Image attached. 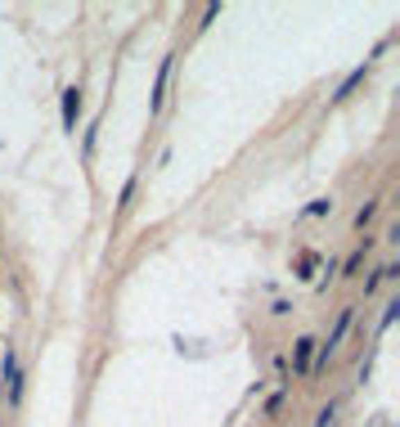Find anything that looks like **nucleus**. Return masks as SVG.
<instances>
[{
  "mask_svg": "<svg viewBox=\"0 0 400 427\" xmlns=\"http://www.w3.org/2000/svg\"><path fill=\"white\" fill-rule=\"evenodd\" d=\"M396 310H400V301H387V310H383V328H392V319H396Z\"/></svg>",
  "mask_w": 400,
  "mask_h": 427,
  "instance_id": "nucleus-10",
  "label": "nucleus"
},
{
  "mask_svg": "<svg viewBox=\"0 0 400 427\" xmlns=\"http://www.w3.org/2000/svg\"><path fill=\"white\" fill-rule=\"evenodd\" d=\"M333 414H338V405H324V410L315 414V427H328V423H333Z\"/></svg>",
  "mask_w": 400,
  "mask_h": 427,
  "instance_id": "nucleus-9",
  "label": "nucleus"
},
{
  "mask_svg": "<svg viewBox=\"0 0 400 427\" xmlns=\"http://www.w3.org/2000/svg\"><path fill=\"white\" fill-rule=\"evenodd\" d=\"M77 112H81V90L68 85L63 90V131H77Z\"/></svg>",
  "mask_w": 400,
  "mask_h": 427,
  "instance_id": "nucleus-1",
  "label": "nucleus"
},
{
  "mask_svg": "<svg viewBox=\"0 0 400 427\" xmlns=\"http://www.w3.org/2000/svg\"><path fill=\"white\" fill-rule=\"evenodd\" d=\"M365 72H369V68H356V72H351V77H347V81H342V90H338V99H347V94H351V90H356V85H360V81H365Z\"/></svg>",
  "mask_w": 400,
  "mask_h": 427,
  "instance_id": "nucleus-6",
  "label": "nucleus"
},
{
  "mask_svg": "<svg viewBox=\"0 0 400 427\" xmlns=\"http://www.w3.org/2000/svg\"><path fill=\"white\" fill-rule=\"evenodd\" d=\"M369 248H374V239H365V243H360V248H356V252H351V256H347V274H356V270H360V265H365V252H369Z\"/></svg>",
  "mask_w": 400,
  "mask_h": 427,
  "instance_id": "nucleus-4",
  "label": "nucleus"
},
{
  "mask_svg": "<svg viewBox=\"0 0 400 427\" xmlns=\"http://www.w3.org/2000/svg\"><path fill=\"white\" fill-rule=\"evenodd\" d=\"M0 374H5V383H14V378H18V365H14V346H5V360H0Z\"/></svg>",
  "mask_w": 400,
  "mask_h": 427,
  "instance_id": "nucleus-5",
  "label": "nucleus"
},
{
  "mask_svg": "<svg viewBox=\"0 0 400 427\" xmlns=\"http://www.w3.org/2000/svg\"><path fill=\"white\" fill-rule=\"evenodd\" d=\"M167 81H171V59H162V68H158V81H153V112L162 108V99H167Z\"/></svg>",
  "mask_w": 400,
  "mask_h": 427,
  "instance_id": "nucleus-3",
  "label": "nucleus"
},
{
  "mask_svg": "<svg viewBox=\"0 0 400 427\" xmlns=\"http://www.w3.org/2000/svg\"><path fill=\"white\" fill-rule=\"evenodd\" d=\"M374 216H378V203H365V207H360V212H356V225H360V230H365V225L374 221Z\"/></svg>",
  "mask_w": 400,
  "mask_h": 427,
  "instance_id": "nucleus-7",
  "label": "nucleus"
},
{
  "mask_svg": "<svg viewBox=\"0 0 400 427\" xmlns=\"http://www.w3.org/2000/svg\"><path fill=\"white\" fill-rule=\"evenodd\" d=\"M324 212H333V198H315V203L306 207V216H324Z\"/></svg>",
  "mask_w": 400,
  "mask_h": 427,
  "instance_id": "nucleus-8",
  "label": "nucleus"
},
{
  "mask_svg": "<svg viewBox=\"0 0 400 427\" xmlns=\"http://www.w3.org/2000/svg\"><path fill=\"white\" fill-rule=\"evenodd\" d=\"M315 346H319L315 337H301L297 346H292V355H297V369H301V374H310V360H315Z\"/></svg>",
  "mask_w": 400,
  "mask_h": 427,
  "instance_id": "nucleus-2",
  "label": "nucleus"
}]
</instances>
